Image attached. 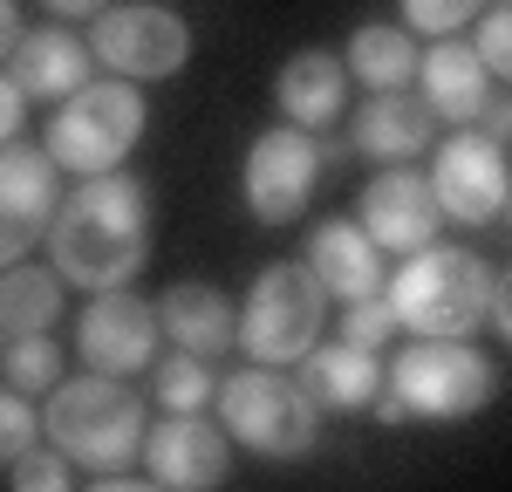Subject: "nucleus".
Here are the masks:
<instances>
[{
    "instance_id": "6",
    "label": "nucleus",
    "mask_w": 512,
    "mask_h": 492,
    "mask_svg": "<svg viewBox=\"0 0 512 492\" xmlns=\"http://www.w3.org/2000/svg\"><path fill=\"white\" fill-rule=\"evenodd\" d=\"M383 383H390L403 410L410 417H424V424H458V417H478V410L492 404V390H499V376L492 363L465 349V335H410V349L383 369Z\"/></svg>"
},
{
    "instance_id": "3",
    "label": "nucleus",
    "mask_w": 512,
    "mask_h": 492,
    "mask_svg": "<svg viewBox=\"0 0 512 492\" xmlns=\"http://www.w3.org/2000/svg\"><path fill=\"white\" fill-rule=\"evenodd\" d=\"M383 301L396 308L403 335H472L492 315V267L465 246L431 240L403 253V267L383 281Z\"/></svg>"
},
{
    "instance_id": "36",
    "label": "nucleus",
    "mask_w": 512,
    "mask_h": 492,
    "mask_svg": "<svg viewBox=\"0 0 512 492\" xmlns=\"http://www.w3.org/2000/svg\"><path fill=\"white\" fill-rule=\"evenodd\" d=\"M506 212H512V192H506Z\"/></svg>"
},
{
    "instance_id": "17",
    "label": "nucleus",
    "mask_w": 512,
    "mask_h": 492,
    "mask_svg": "<svg viewBox=\"0 0 512 492\" xmlns=\"http://www.w3.org/2000/svg\"><path fill=\"white\" fill-rule=\"evenodd\" d=\"M7 76L21 82L28 103H62L96 76V48H89V35H69V28H35L7 55Z\"/></svg>"
},
{
    "instance_id": "27",
    "label": "nucleus",
    "mask_w": 512,
    "mask_h": 492,
    "mask_svg": "<svg viewBox=\"0 0 512 492\" xmlns=\"http://www.w3.org/2000/svg\"><path fill=\"white\" fill-rule=\"evenodd\" d=\"M485 0H403V28L410 35H465Z\"/></svg>"
},
{
    "instance_id": "29",
    "label": "nucleus",
    "mask_w": 512,
    "mask_h": 492,
    "mask_svg": "<svg viewBox=\"0 0 512 492\" xmlns=\"http://www.w3.org/2000/svg\"><path fill=\"white\" fill-rule=\"evenodd\" d=\"M390 335H396V308L383 301V294H362V301H349V315H342V342L383 349Z\"/></svg>"
},
{
    "instance_id": "22",
    "label": "nucleus",
    "mask_w": 512,
    "mask_h": 492,
    "mask_svg": "<svg viewBox=\"0 0 512 492\" xmlns=\"http://www.w3.org/2000/svg\"><path fill=\"white\" fill-rule=\"evenodd\" d=\"M62 274L55 267H0V342H21V335H48L62 322Z\"/></svg>"
},
{
    "instance_id": "10",
    "label": "nucleus",
    "mask_w": 512,
    "mask_h": 492,
    "mask_svg": "<svg viewBox=\"0 0 512 492\" xmlns=\"http://www.w3.org/2000/svg\"><path fill=\"white\" fill-rule=\"evenodd\" d=\"M164 328H158V308L130 287H96L89 308L76 315V356L89 369H110V376H137L151 369L158 356Z\"/></svg>"
},
{
    "instance_id": "35",
    "label": "nucleus",
    "mask_w": 512,
    "mask_h": 492,
    "mask_svg": "<svg viewBox=\"0 0 512 492\" xmlns=\"http://www.w3.org/2000/svg\"><path fill=\"white\" fill-rule=\"evenodd\" d=\"M55 21H89V14H103V0H41Z\"/></svg>"
},
{
    "instance_id": "5",
    "label": "nucleus",
    "mask_w": 512,
    "mask_h": 492,
    "mask_svg": "<svg viewBox=\"0 0 512 492\" xmlns=\"http://www.w3.org/2000/svg\"><path fill=\"white\" fill-rule=\"evenodd\" d=\"M212 404H219L226 438L246 445V451H260V458H301V451L315 445V431H321L315 397H308L294 376H280L274 363L233 369V376L219 383Z\"/></svg>"
},
{
    "instance_id": "11",
    "label": "nucleus",
    "mask_w": 512,
    "mask_h": 492,
    "mask_svg": "<svg viewBox=\"0 0 512 492\" xmlns=\"http://www.w3.org/2000/svg\"><path fill=\"white\" fill-rule=\"evenodd\" d=\"M144 472L164 492H219L233 479V438L198 410H164V424L144 431Z\"/></svg>"
},
{
    "instance_id": "31",
    "label": "nucleus",
    "mask_w": 512,
    "mask_h": 492,
    "mask_svg": "<svg viewBox=\"0 0 512 492\" xmlns=\"http://www.w3.org/2000/svg\"><path fill=\"white\" fill-rule=\"evenodd\" d=\"M21 123H28V96H21V82H14V76H0V144H14Z\"/></svg>"
},
{
    "instance_id": "18",
    "label": "nucleus",
    "mask_w": 512,
    "mask_h": 492,
    "mask_svg": "<svg viewBox=\"0 0 512 492\" xmlns=\"http://www.w3.org/2000/svg\"><path fill=\"white\" fill-rule=\"evenodd\" d=\"M349 62L342 55H328V48H301V55H287L274 76V103L287 123H301V130H328V123L349 110Z\"/></svg>"
},
{
    "instance_id": "15",
    "label": "nucleus",
    "mask_w": 512,
    "mask_h": 492,
    "mask_svg": "<svg viewBox=\"0 0 512 492\" xmlns=\"http://www.w3.org/2000/svg\"><path fill=\"white\" fill-rule=\"evenodd\" d=\"M424 144H437V117L417 89H369V103L355 110L349 130V151L362 158H383V164H410Z\"/></svg>"
},
{
    "instance_id": "37",
    "label": "nucleus",
    "mask_w": 512,
    "mask_h": 492,
    "mask_svg": "<svg viewBox=\"0 0 512 492\" xmlns=\"http://www.w3.org/2000/svg\"><path fill=\"white\" fill-rule=\"evenodd\" d=\"M499 7H512V0H499Z\"/></svg>"
},
{
    "instance_id": "4",
    "label": "nucleus",
    "mask_w": 512,
    "mask_h": 492,
    "mask_svg": "<svg viewBox=\"0 0 512 492\" xmlns=\"http://www.w3.org/2000/svg\"><path fill=\"white\" fill-rule=\"evenodd\" d=\"M144 89L130 76H89L76 96H62L55 103V117H48V158L62 164V171H76V178H96V171H117L130 151H137V137H144Z\"/></svg>"
},
{
    "instance_id": "23",
    "label": "nucleus",
    "mask_w": 512,
    "mask_h": 492,
    "mask_svg": "<svg viewBox=\"0 0 512 492\" xmlns=\"http://www.w3.org/2000/svg\"><path fill=\"white\" fill-rule=\"evenodd\" d=\"M342 62H349V76L362 82V89H410L417 82V41H410V28H383V21H362L349 35V48H342Z\"/></svg>"
},
{
    "instance_id": "26",
    "label": "nucleus",
    "mask_w": 512,
    "mask_h": 492,
    "mask_svg": "<svg viewBox=\"0 0 512 492\" xmlns=\"http://www.w3.org/2000/svg\"><path fill=\"white\" fill-rule=\"evenodd\" d=\"M7 486H14V492H69V486H76V458H69L62 445L41 451V438H35V445L7 465Z\"/></svg>"
},
{
    "instance_id": "33",
    "label": "nucleus",
    "mask_w": 512,
    "mask_h": 492,
    "mask_svg": "<svg viewBox=\"0 0 512 492\" xmlns=\"http://www.w3.org/2000/svg\"><path fill=\"white\" fill-rule=\"evenodd\" d=\"M478 130H485L492 144H512V96H492L485 117H478Z\"/></svg>"
},
{
    "instance_id": "28",
    "label": "nucleus",
    "mask_w": 512,
    "mask_h": 492,
    "mask_svg": "<svg viewBox=\"0 0 512 492\" xmlns=\"http://www.w3.org/2000/svg\"><path fill=\"white\" fill-rule=\"evenodd\" d=\"M41 438V410H35V397H21L14 383L0 390V465H14L21 451Z\"/></svg>"
},
{
    "instance_id": "8",
    "label": "nucleus",
    "mask_w": 512,
    "mask_h": 492,
    "mask_svg": "<svg viewBox=\"0 0 512 492\" xmlns=\"http://www.w3.org/2000/svg\"><path fill=\"white\" fill-rule=\"evenodd\" d=\"M89 48H96V62L110 76L164 82L192 62V28H185V14H171L158 0H123V7H103L96 14Z\"/></svg>"
},
{
    "instance_id": "24",
    "label": "nucleus",
    "mask_w": 512,
    "mask_h": 492,
    "mask_svg": "<svg viewBox=\"0 0 512 492\" xmlns=\"http://www.w3.org/2000/svg\"><path fill=\"white\" fill-rule=\"evenodd\" d=\"M212 397H219V383H212L205 356H192V349L151 356V404L158 410H205Z\"/></svg>"
},
{
    "instance_id": "19",
    "label": "nucleus",
    "mask_w": 512,
    "mask_h": 492,
    "mask_svg": "<svg viewBox=\"0 0 512 492\" xmlns=\"http://www.w3.org/2000/svg\"><path fill=\"white\" fill-rule=\"evenodd\" d=\"M158 328L178 349L212 363V356L239 349V301L212 281H178V287H164V301H158Z\"/></svg>"
},
{
    "instance_id": "16",
    "label": "nucleus",
    "mask_w": 512,
    "mask_h": 492,
    "mask_svg": "<svg viewBox=\"0 0 512 492\" xmlns=\"http://www.w3.org/2000/svg\"><path fill=\"white\" fill-rule=\"evenodd\" d=\"M417 82H424V103L437 123H478L492 103V69H485L478 41L465 35H437V48L417 62Z\"/></svg>"
},
{
    "instance_id": "12",
    "label": "nucleus",
    "mask_w": 512,
    "mask_h": 492,
    "mask_svg": "<svg viewBox=\"0 0 512 492\" xmlns=\"http://www.w3.org/2000/svg\"><path fill=\"white\" fill-rule=\"evenodd\" d=\"M431 192L444 205V219L458 226H485L506 212V192H512V171H506V144H492L485 130H458L444 137L431 158Z\"/></svg>"
},
{
    "instance_id": "9",
    "label": "nucleus",
    "mask_w": 512,
    "mask_h": 492,
    "mask_svg": "<svg viewBox=\"0 0 512 492\" xmlns=\"http://www.w3.org/2000/svg\"><path fill=\"white\" fill-rule=\"evenodd\" d=\"M315 178H321V137L301 130V123H280V130L253 137L246 171H239V192H246V212L260 226H287V219L308 212Z\"/></svg>"
},
{
    "instance_id": "13",
    "label": "nucleus",
    "mask_w": 512,
    "mask_h": 492,
    "mask_svg": "<svg viewBox=\"0 0 512 492\" xmlns=\"http://www.w3.org/2000/svg\"><path fill=\"white\" fill-rule=\"evenodd\" d=\"M62 164L48 158L41 144H0V267H14V260H28L48 233V219H55V205H62Z\"/></svg>"
},
{
    "instance_id": "21",
    "label": "nucleus",
    "mask_w": 512,
    "mask_h": 492,
    "mask_svg": "<svg viewBox=\"0 0 512 492\" xmlns=\"http://www.w3.org/2000/svg\"><path fill=\"white\" fill-rule=\"evenodd\" d=\"M294 383L315 397V410H369L376 404V390H383V363H376V349H362V342H315L301 363H294Z\"/></svg>"
},
{
    "instance_id": "1",
    "label": "nucleus",
    "mask_w": 512,
    "mask_h": 492,
    "mask_svg": "<svg viewBox=\"0 0 512 492\" xmlns=\"http://www.w3.org/2000/svg\"><path fill=\"white\" fill-rule=\"evenodd\" d=\"M48 260L69 287H130L151 260V185L137 171H96L62 192L48 219Z\"/></svg>"
},
{
    "instance_id": "30",
    "label": "nucleus",
    "mask_w": 512,
    "mask_h": 492,
    "mask_svg": "<svg viewBox=\"0 0 512 492\" xmlns=\"http://www.w3.org/2000/svg\"><path fill=\"white\" fill-rule=\"evenodd\" d=\"M478 55H485L492 76L512 82V7H492V14L478 21Z\"/></svg>"
},
{
    "instance_id": "2",
    "label": "nucleus",
    "mask_w": 512,
    "mask_h": 492,
    "mask_svg": "<svg viewBox=\"0 0 512 492\" xmlns=\"http://www.w3.org/2000/svg\"><path fill=\"white\" fill-rule=\"evenodd\" d=\"M48 445H62L82 472H117L130 458H144V397L110 376V369H82L62 376L41 404Z\"/></svg>"
},
{
    "instance_id": "34",
    "label": "nucleus",
    "mask_w": 512,
    "mask_h": 492,
    "mask_svg": "<svg viewBox=\"0 0 512 492\" xmlns=\"http://www.w3.org/2000/svg\"><path fill=\"white\" fill-rule=\"evenodd\" d=\"M21 35H28V28H21V7H14V0H0V62L21 48Z\"/></svg>"
},
{
    "instance_id": "32",
    "label": "nucleus",
    "mask_w": 512,
    "mask_h": 492,
    "mask_svg": "<svg viewBox=\"0 0 512 492\" xmlns=\"http://www.w3.org/2000/svg\"><path fill=\"white\" fill-rule=\"evenodd\" d=\"M485 322L512 342V267H506V274H492V315H485Z\"/></svg>"
},
{
    "instance_id": "20",
    "label": "nucleus",
    "mask_w": 512,
    "mask_h": 492,
    "mask_svg": "<svg viewBox=\"0 0 512 492\" xmlns=\"http://www.w3.org/2000/svg\"><path fill=\"white\" fill-rule=\"evenodd\" d=\"M301 260L315 267V281L335 301H362V294H383V246L362 233V219H321Z\"/></svg>"
},
{
    "instance_id": "7",
    "label": "nucleus",
    "mask_w": 512,
    "mask_h": 492,
    "mask_svg": "<svg viewBox=\"0 0 512 492\" xmlns=\"http://www.w3.org/2000/svg\"><path fill=\"white\" fill-rule=\"evenodd\" d=\"M321 322H328V287L315 281L308 260H274L253 294L239 301V349L253 363H301L321 342Z\"/></svg>"
},
{
    "instance_id": "25",
    "label": "nucleus",
    "mask_w": 512,
    "mask_h": 492,
    "mask_svg": "<svg viewBox=\"0 0 512 492\" xmlns=\"http://www.w3.org/2000/svg\"><path fill=\"white\" fill-rule=\"evenodd\" d=\"M0 376L21 390V397H48L62 383V349L48 335H21V342H0Z\"/></svg>"
},
{
    "instance_id": "14",
    "label": "nucleus",
    "mask_w": 512,
    "mask_h": 492,
    "mask_svg": "<svg viewBox=\"0 0 512 492\" xmlns=\"http://www.w3.org/2000/svg\"><path fill=\"white\" fill-rule=\"evenodd\" d=\"M355 219H362V233L383 246V253H417V246L437 240L444 205H437L431 178H424L417 164H390V171L369 178V192L355 199Z\"/></svg>"
}]
</instances>
